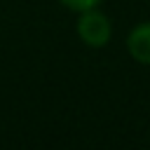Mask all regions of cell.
Masks as SVG:
<instances>
[{"label":"cell","instance_id":"obj_2","mask_svg":"<svg viewBox=\"0 0 150 150\" xmlns=\"http://www.w3.org/2000/svg\"><path fill=\"white\" fill-rule=\"evenodd\" d=\"M127 52L136 63L150 66V21H141L127 33Z\"/></svg>","mask_w":150,"mask_h":150},{"label":"cell","instance_id":"obj_3","mask_svg":"<svg viewBox=\"0 0 150 150\" xmlns=\"http://www.w3.org/2000/svg\"><path fill=\"white\" fill-rule=\"evenodd\" d=\"M66 9H70V12H84V9H91V7H98L101 5V0H59Z\"/></svg>","mask_w":150,"mask_h":150},{"label":"cell","instance_id":"obj_1","mask_svg":"<svg viewBox=\"0 0 150 150\" xmlns=\"http://www.w3.org/2000/svg\"><path fill=\"white\" fill-rule=\"evenodd\" d=\"M75 30H77V38L87 47H91V49L105 47L110 42V38H112V23H110V19L98 7H91V9L80 12L77 23H75Z\"/></svg>","mask_w":150,"mask_h":150}]
</instances>
